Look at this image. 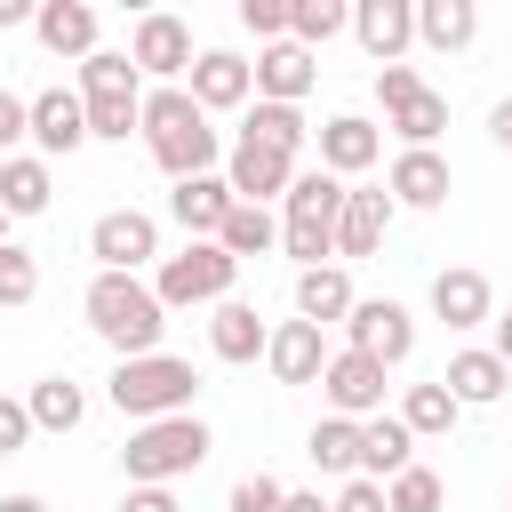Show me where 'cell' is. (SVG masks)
Here are the masks:
<instances>
[{
	"label": "cell",
	"mask_w": 512,
	"mask_h": 512,
	"mask_svg": "<svg viewBox=\"0 0 512 512\" xmlns=\"http://www.w3.org/2000/svg\"><path fill=\"white\" fill-rule=\"evenodd\" d=\"M80 312H88L96 344H112L120 360H144V352H160V336H168V304L152 296L144 272H96L88 296H80Z\"/></svg>",
	"instance_id": "1"
},
{
	"label": "cell",
	"mask_w": 512,
	"mask_h": 512,
	"mask_svg": "<svg viewBox=\"0 0 512 512\" xmlns=\"http://www.w3.org/2000/svg\"><path fill=\"white\" fill-rule=\"evenodd\" d=\"M344 176L328 168H296L288 200H280V256H296V272L336 264V224H344Z\"/></svg>",
	"instance_id": "2"
},
{
	"label": "cell",
	"mask_w": 512,
	"mask_h": 512,
	"mask_svg": "<svg viewBox=\"0 0 512 512\" xmlns=\"http://www.w3.org/2000/svg\"><path fill=\"white\" fill-rule=\"evenodd\" d=\"M104 400L128 416V424H160V416H192L200 400V368L176 360V352H144V360H120Z\"/></svg>",
	"instance_id": "3"
},
{
	"label": "cell",
	"mask_w": 512,
	"mask_h": 512,
	"mask_svg": "<svg viewBox=\"0 0 512 512\" xmlns=\"http://www.w3.org/2000/svg\"><path fill=\"white\" fill-rule=\"evenodd\" d=\"M216 448V432L200 416H160V424H128V448H120V472L128 488H176L184 472H200Z\"/></svg>",
	"instance_id": "4"
},
{
	"label": "cell",
	"mask_w": 512,
	"mask_h": 512,
	"mask_svg": "<svg viewBox=\"0 0 512 512\" xmlns=\"http://www.w3.org/2000/svg\"><path fill=\"white\" fill-rule=\"evenodd\" d=\"M232 280H240V264L216 248V240H184L176 256H160V272H152V296L168 304V312H192V304H224L232 296Z\"/></svg>",
	"instance_id": "5"
},
{
	"label": "cell",
	"mask_w": 512,
	"mask_h": 512,
	"mask_svg": "<svg viewBox=\"0 0 512 512\" xmlns=\"http://www.w3.org/2000/svg\"><path fill=\"white\" fill-rule=\"evenodd\" d=\"M192 24L184 16H168V8H144L136 24H128V64L144 72V80H160V88H184L192 80Z\"/></svg>",
	"instance_id": "6"
},
{
	"label": "cell",
	"mask_w": 512,
	"mask_h": 512,
	"mask_svg": "<svg viewBox=\"0 0 512 512\" xmlns=\"http://www.w3.org/2000/svg\"><path fill=\"white\" fill-rule=\"evenodd\" d=\"M88 256H96V272H144V264H160V216L152 208H104L88 224Z\"/></svg>",
	"instance_id": "7"
},
{
	"label": "cell",
	"mask_w": 512,
	"mask_h": 512,
	"mask_svg": "<svg viewBox=\"0 0 512 512\" xmlns=\"http://www.w3.org/2000/svg\"><path fill=\"white\" fill-rule=\"evenodd\" d=\"M344 344L368 352V360H384V368H400V360L416 352V312L392 304V296H360L352 320H344Z\"/></svg>",
	"instance_id": "8"
},
{
	"label": "cell",
	"mask_w": 512,
	"mask_h": 512,
	"mask_svg": "<svg viewBox=\"0 0 512 512\" xmlns=\"http://www.w3.org/2000/svg\"><path fill=\"white\" fill-rule=\"evenodd\" d=\"M384 360H368V352H328V368H320V392H328V416H352V424H368V416H384Z\"/></svg>",
	"instance_id": "9"
},
{
	"label": "cell",
	"mask_w": 512,
	"mask_h": 512,
	"mask_svg": "<svg viewBox=\"0 0 512 512\" xmlns=\"http://www.w3.org/2000/svg\"><path fill=\"white\" fill-rule=\"evenodd\" d=\"M312 152H320V168L328 176H368L376 160H384V128L368 120V112H328L320 128H312Z\"/></svg>",
	"instance_id": "10"
},
{
	"label": "cell",
	"mask_w": 512,
	"mask_h": 512,
	"mask_svg": "<svg viewBox=\"0 0 512 512\" xmlns=\"http://www.w3.org/2000/svg\"><path fill=\"white\" fill-rule=\"evenodd\" d=\"M352 40L368 48V64H408L416 48V0H352Z\"/></svg>",
	"instance_id": "11"
},
{
	"label": "cell",
	"mask_w": 512,
	"mask_h": 512,
	"mask_svg": "<svg viewBox=\"0 0 512 512\" xmlns=\"http://www.w3.org/2000/svg\"><path fill=\"white\" fill-rule=\"evenodd\" d=\"M184 88H192V104H200V112H248V104H256V64H248V56H232V48H200Z\"/></svg>",
	"instance_id": "12"
},
{
	"label": "cell",
	"mask_w": 512,
	"mask_h": 512,
	"mask_svg": "<svg viewBox=\"0 0 512 512\" xmlns=\"http://www.w3.org/2000/svg\"><path fill=\"white\" fill-rule=\"evenodd\" d=\"M224 184H232V200H248V208H272V200H288V184H296V160L288 152H264V144H232L224 152Z\"/></svg>",
	"instance_id": "13"
},
{
	"label": "cell",
	"mask_w": 512,
	"mask_h": 512,
	"mask_svg": "<svg viewBox=\"0 0 512 512\" xmlns=\"http://www.w3.org/2000/svg\"><path fill=\"white\" fill-rule=\"evenodd\" d=\"M32 144H40V160H72V152L88 144V104H80V88H40V96H32Z\"/></svg>",
	"instance_id": "14"
},
{
	"label": "cell",
	"mask_w": 512,
	"mask_h": 512,
	"mask_svg": "<svg viewBox=\"0 0 512 512\" xmlns=\"http://www.w3.org/2000/svg\"><path fill=\"white\" fill-rule=\"evenodd\" d=\"M264 344H272V320H264L248 296H224V304L208 312V352H216L224 368H248V360H264Z\"/></svg>",
	"instance_id": "15"
},
{
	"label": "cell",
	"mask_w": 512,
	"mask_h": 512,
	"mask_svg": "<svg viewBox=\"0 0 512 512\" xmlns=\"http://www.w3.org/2000/svg\"><path fill=\"white\" fill-rule=\"evenodd\" d=\"M264 368H272V384H320V368H328V328H312V320H272Z\"/></svg>",
	"instance_id": "16"
},
{
	"label": "cell",
	"mask_w": 512,
	"mask_h": 512,
	"mask_svg": "<svg viewBox=\"0 0 512 512\" xmlns=\"http://www.w3.org/2000/svg\"><path fill=\"white\" fill-rule=\"evenodd\" d=\"M392 192H376V184H352L344 192V224H336V256L344 264H360V256H376L384 248V232H392Z\"/></svg>",
	"instance_id": "17"
},
{
	"label": "cell",
	"mask_w": 512,
	"mask_h": 512,
	"mask_svg": "<svg viewBox=\"0 0 512 512\" xmlns=\"http://www.w3.org/2000/svg\"><path fill=\"white\" fill-rule=\"evenodd\" d=\"M32 40H40L48 56L88 64V56H96V8H88V0H40V8H32Z\"/></svg>",
	"instance_id": "18"
},
{
	"label": "cell",
	"mask_w": 512,
	"mask_h": 512,
	"mask_svg": "<svg viewBox=\"0 0 512 512\" xmlns=\"http://www.w3.org/2000/svg\"><path fill=\"white\" fill-rule=\"evenodd\" d=\"M312 80H320V56H312V48H296V40L256 48V96H264V104H304Z\"/></svg>",
	"instance_id": "19"
},
{
	"label": "cell",
	"mask_w": 512,
	"mask_h": 512,
	"mask_svg": "<svg viewBox=\"0 0 512 512\" xmlns=\"http://www.w3.org/2000/svg\"><path fill=\"white\" fill-rule=\"evenodd\" d=\"M384 192H392V208L432 216V208H448L456 176H448V160H440V152H400V160H392V176H384Z\"/></svg>",
	"instance_id": "20"
},
{
	"label": "cell",
	"mask_w": 512,
	"mask_h": 512,
	"mask_svg": "<svg viewBox=\"0 0 512 512\" xmlns=\"http://www.w3.org/2000/svg\"><path fill=\"white\" fill-rule=\"evenodd\" d=\"M232 208H240V200H232V184H224V168H216V176H184V184L168 192V216L184 224V240H216Z\"/></svg>",
	"instance_id": "21"
},
{
	"label": "cell",
	"mask_w": 512,
	"mask_h": 512,
	"mask_svg": "<svg viewBox=\"0 0 512 512\" xmlns=\"http://www.w3.org/2000/svg\"><path fill=\"white\" fill-rule=\"evenodd\" d=\"M432 320H448V328H480V320H496V288H488V272H472V264L432 272Z\"/></svg>",
	"instance_id": "22"
},
{
	"label": "cell",
	"mask_w": 512,
	"mask_h": 512,
	"mask_svg": "<svg viewBox=\"0 0 512 512\" xmlns=\"http://www.w3.org/2000/svg\"><path fill=\"white\" fill-rule=\"evenodd\" d=\"M352 272L344 264H312V272H296V320H312V328H344L352 320Z\"/></svg>",
	"instance_id": "23"
},
{
	"label": "cell",
	"mask_w": 512,
	"mask_h": 512,
	"mask_svg": "<svg viewBox=\"0 0 512 512\" xmlns=\"http://www.w3.org/2000/svg\"><path fill=\"white\" fill-rule=\"evenodd\" d=\"M440 384L456 392V408H488V400H504V384H512V368L488 352V344H464V352H448V368H440Z\"/></svg>",
	"instance_id": "24"
},
{
	"label": "cell",
	"mask_w": 512,
	"mask_h": 512,
	"mask_svg": "<svg viewBox=\"0 0 512 512\" xmlns=\"http://www.w3.org/2000/svg\"><path fill=\"white\" fill-rule=\"evenodd\" d=\"M408 464H416V432H408L400 416H368V424H360V480L384 488V480H400Z\"/></svg>",
	"instance_id": "25"
},
{
	"label": "cell",
	"mask_w": 512,
	"mask_h": 512,
	"mask_svg": "<svg viewBox=\"0 0 512 512\" xmlns=\"http://www.w3.org/2000/svg\"><path fill=\"white\" fill-rule=\"evenodd\" d=\"M472 40H480V8H472V0H416V48L456 56V48H472Z\"/></svg>",
	"instance_id": "26"
},
{
	"label": "cell",
	"mask_w": 512,
	"mask_h": 512,
	"mask_svg": "<svg viewBox=\"0 0 512 512\" xmlns=\"http://www.w3.org/2000/svg\"><path fill=\"white\" fill-rule=\"evenodd\" d=\"M240 136L248 144H264V152H288V160H304V144H312V120H304V104H248V120H240Z\"/></svg>",
	"instance_id": "27"
},
{
	"label": "cell",
	"mask_w": 512,
	"mask_h": 512,
	"mask_svg": "<svg viewBox=\"0 0 512 512\" xmlns=\"http://www.w3.org/2000/svg\"><path fill=\"white\" fill-rule=\"evenodd\" d=\"M48 200H56V176H48V160L40 152H16V160H0V208L24 224V216H48Z\"/></svg>",
	"instance_id": "28"
},
{
	"label": "cell",
	"mask_w": 512,
	"mask_h": 512,
	"mask_svg": "<svg viewBox=\"0 0 512 512\" xmlns=\"http://www.w3.org/2000/svg\"><path fill=\"white\" fill-rule=\"evenodd\" d=\"M24 408H32V432H80V424H88V392H80L72 376H40V384L24 392Z\"/></svg>",
	"instance_id": "29"
},
{
	"label": "cell",
	"mask_w": 512,
	"mask_h": 512,
	"mask_svg": "<svg viewBox=\"0 0 512 512\" xmlns=\"http://www.w3.org/2000/svg\"><path fill=\"white\" fill-rule=\"evenodd\" d=\"M392 416H400V424H408V432H416V440H448V432H456V416H464V408H456V392H448V384H440V376H432V384H408V392H400V408H392Z\"/></svg>",
	"instance_id": "30"
},
{
	"label": "cell",
	"mask_w": 512,
	"mask_h": 512,
	"mask_svg": "<svg viewBox=\"0 0 512 512\" xmlns=\"http://www.w3.org/2000/svg\"><path fill=\"white\" fill-rule=\"evenodd\" d=\"M304 456L328 472V480H360V424L352 416H320L304 432Z\"/></svg>",
	"instance_id": "31"
},
{
	"label": "cell",
	"mask_w": 512,
	"mask_h": 512,
	"mask_svg": "<svg viewBox=\"0 0 512 512\" xmlns=\"http://www.w3.org/2000/svg\"><path fill=\"white\" fill-rule=\"evenodd\" d=\"M384 128L400 136V152H440V128H448V96H440V88H424V96H408L400 112H384Z\"/></svg>",
	"instance_id": "32"
},
{
	"label": "cell",
	"mask_w": 512,
	"mask_h": 512,
	"mask_svg": "<svg viewBox=\"0 0 512 512\" xmlns=\"http://www.w3.org/2000/svg\"><path fill=\"white\" fill-rule=\"evenodd\" d=\"M216 248H224L232 264H248V256H272V248H280V216H272V208H248V200H240V208L224 216Z\"/></svg>",
	"instance_id": "33"
},
{
	"label": "cell",
	"mask_w": 512,
	"mask_h": 512,
	"mask_svg": "<svg viewBox=\"0 0 512 512\" xmlns=\"http://www.w3.org/2000/svg\"><path fill=\"white\" fill-rule=\"evenodd\" d=\"M336 32H352V8H344V0H288V40H296V48L320 56Z\"/></svg>",
	"instance_id": "34"
},
{
	"label": "cell",
	"mask_w": 512,
	"mask_h": 512,
	"mask_svg": "<svg viewBox=\"0 0 512 512\" xmlns=\"http://www.w3.org/2000/svg\"><path fill=\"white\" fill-rule=\"evenodd\" d=\"M88 104V144H128L144 136V96H80Z\"/></svg>",
	"instance_id": "35"
},
{
	"label": "cell",
	"mask_w": 512,
	"mask_h": 512,
	"mask_svg": "<svg viewBox=\"0 0 512 512\" xmlns=\"http://www.w3.org/2000/svg\"><path fill=\"white\" fill-rule=\"evenodd\" d=\"M80 96H144V72L128 64V48H96L80 64Z\"/></svg>",
	"instance_id": "36"
},
{
	"label": "cell",
	"mask_w": 512,
	"mask_h": 512,
	"mask_svg": "<svg viewBox=\"0 0 512 512\" xmlns=\"http://www.w3.org/2000/svg\"><path fill=\"white\" fill-rule=\"evenodd\" d=\"M384 504H392V512H440V504H448V480H440L432 464H408L400 480H384Z\"/></svg>",
	"instance_id": "37"
},
{
	"label": "cell",
	"mask_w": 512,
	"mask_h": 512,
	"mask_svg": "<svg viewBox=\"0 0 512 512\" xmlns=\"http://www.w3.org/2000/svg\"><path fill=\"white\" fill-rule=\"evenodd\" d=\"M32 296H40V256L8 240V248H0V312H24Z\"/></svg>",
	"instance_id": "38"
},
{
	"label": "cell",
	"mask_w": 512,
	"mask_h": 512,
	"mask_svg": "<svg viewBox=\"0 0 512 512\" xmlns=\"http://www.w3.org/2000/svg\"><path fill=\"white\" fill-rule=\"evenodd\" d=\"M280 504H288V488H280L272 472H240V480H232V504H224V512H280Z\"/></svg>",
	"instance_id": "39"
},
{
	"label": "cell",
	"mask_w": 512,
	"mask_h": 512,
	"mask_svg": "<svg viewBox=\"0 0 512 512\" xmlns=\"http://www.w3.org/2000/svg\"><path fill=\"white\" fill-rule=\"evenodd\" d=\"M32 136V96H16V88H0V160H16V144Z\"/></svg>",
	"instance_id": "40"
},
{
	"label": "cell",
	"mask_w": 512,
	"mask_h": 512,
	"mask_svg": "<svg viewBox=\"0 0 512 512\" xmlns=\"http://www.w3.org/2000/svg\"><path fill=\"white\" fill-rule=\"evenodd\" d=\"M240 24L272 48V40H288V0H240Z\"/></svg>",
	"instance_id": "41"
},
{
	"label": "cell",
	"mask_w": 512,
	"mask_h": 512,
	"mask_svg": "<svg viewBox=\"0 0 512 512\" xmlns=\"http://www.w3.org/2000/svg\"><path fill=\"white\" fill-rule=\"evenodd\" d=\"M408 96H424V72H416V64H384V72H376V104L400 112Z\"/></svg>",
	"instance_id": "42"
},
{
	"label": "cell",
	"mask_w": 512,
	"mask_h": 512,
	"mask_svg": "<svg viewBox=\"0 0 512 512\" xmlns=\"http://www.w3.org/2000/svg\"><path fill=\"white\" fill-rule=\"evenodd\" d=\"M24 448H32V408L0 400V456H24Z\"/></svg>",
	"instance_id": "43"
},
{
	"label": "cell",
	"mask_w": 512,
	"mask_h": 512,
	"mask_svg": "<svg viewBox=\"0 0 512 512\" xmlns=\"http://www.w3.org/2000/svg\"><path fill=\"white\" fill-rule=\"evenodd\" d=\"M328 512H392V504H384V488H376V480H344V488L328 496Z\"/></svg>",
	"instance_id": "44"
},
{
	"label": "cell",
	"mask_w": 512,
	"mask_h": 512,
	"mask_svg": "<svg viewBox=\"0 0 512 512\" xmlns=\"http://www.w3.org/2000/svg\"><path fill=\"white\" fill-rule=\"evenodd\" d=\"M120 512H184V504H176V488H128Z\"/></svg>",
	"instance_id": "45"
},
{
	"label": "cell",
	"mask_w": 512,
	"mask_h": 512,
	"mask_svg": "<svg viewBox=\"0 0 512 512\" xmlns=\"http://www.w3.org/2000/svg\"><path fill=\"white\" fill-rule=\"evenodd\" d=\"M488 136H496V152H512V96L488 112Z\"/></svg>",
	"instance_id": "46"
},
{
	"label": "cell",
	"mask_w": 512,
	"mask_h": 512,
	"mask_svg": "<svg viewBox=\"0 0 512 512\" xmlns=\"http://www.w3.org/2000/svg\"><path fill=\"white\" fill-rule=\"evenodd\" d=\"M280 512H328V496H320V488H288V504H280Z\"/></svg>",
	"instance_id": "47"
},
{
	"label": "cell",
	"mask_w": 512,
	"mask_h": 512,
	"mask_svg": "<svg viewBox=\"0 0 512 512\" xmlns=\"http://www.w3.org/2000/svg\"><path fill=\"white\" fill-rule=\"evenodd\" d=\"M488 352H496V360L512 368V312H496V344H488Z\"/></svg>",
	"instance_id": "48"
},
{
	"label": "cell",
	"mask_w": 512,
	"mask_h": 512,
	"mask_svg": "<svg viewBox=\"0 0 512 512\" xmlns=\"http://www.w3.org/2000/svg\"><path fill=\"white\" fill-rule=\"evenodd\" d=\"M0 512H48L40 496H0Z\"/></svg>",
	"instance_id": "49"
},
{
	"label": "cell",
	"mask_w": 512,
	"mask_h": 512,
	"mask_svg": "<svg viewBox=\"0 0 512 512\" xmlns=\"http://www.w3.org/2000/svg\"><path fill=\"white\" fill-rule=\"evenodd\" d=\"M8 224H16V216H8V208H0V248H8Z\"/></svg>",
	"instance_id": "50"
},
{
	"label": "cell",
	"mask_w": 512,
	"mask_h": 512,
	"mask_svg": "<svg viewBox=\"0 0 512 512\" xmlns=\"http://www.w3.org/2000/svg\"><path fill=\"white\" fill-rule=\"evenodd\" d=\"M504 504H512V496H504Z\"/></svg>",
	"instance_id": "51"
}]
</instances>
